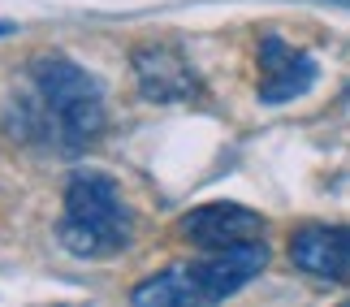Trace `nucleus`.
Wrapping results in <instances>:
<instances>
[{
  "instance_id": "39448f33",
  "label": "nucleus",
  "mask_w": 350,
  "mask_h": 307,
  "mask_svg": "<svg viewBox=\"0 0 350 307\" xmlns=\"http://www.w3.org/2000/svg\"><path fill=\"white\" fill-rule=\"evenodd\" d=\"M130 65H134V78H139L143 100H152V104H182V100L199 96L195 65L186 61L173 44H143V48H134Z\"/></svg>"
},
{
  "instance_id": "1a4fd4ad",
  "label": "nucleus",
  "mask_w": 350,
  "mask_h": 307,
  "mask_svg": "<svg viewBox=\"0 0 350 307\" xmlns=\"http://www.w3.org/2000/svg\"><path fill=\"white\" fill-rule=\"evenodd\" d=\"M13 31V22H0V35H9Z\"/></svg>"
},
{
  "instance_id": "0eeeda50",
  "label": "nucleus",
  "mask_w": 350,
  "mask_h": 307,
  "mask_svg": "<svg viewBox=\"0 0 350 307\" xmlns=\"http://www.w3.org/2000/svg\"><path fill=\"white\" fill-rule=\"evenodd\" d=\"M312 83H316V61L268 31L260 39V83H255L260 100L264 104H290V100L307 96Z\"/></svg>"
},
{
  "instance_id": "20e7f679",
  "label": "nucleus",
  "mask_w": 350,
  "mask_h": 307,
  "mask_svg": "<svg viewBox=\"0 0 350 307\" xmlns=\"http://www.w3.org/2000/svg\"><path fill=\"white\" fill-rule=\"evenodd\" d=\"M264 264H268V243L255 238V243H242V247L208 251L204 260L186 264V269H191L199 303H221V299L238 295L247 282H255V277L264 273Z\"/></svg>"
},
{
  "instance_id": "7ed1b4c3",
  "label": "nucleus",
  "mask_w": 350,
  "mask_h": 307,
  "mask_svg": "<svg viewBox=\"0 0 350 307\" xmlns=\"http://www.w3.org/2000/svg\"><path fill=\"white\" fill-rule=\"evenodd\" d=\"M178 238L199 251H225L264 238V217L251 208L234 204V199H217V204H199L178 221Z\"/></svg>"
},
{
  "instance_id": "423d86ee",
  "label": "nucleus",
  "mask_w": 350,
  "mask_h": 307,
  "mask_svg": "<svg viewBox=\"0 0 350 307\" xmlns=\"http://www.w3.org/2000/svg\"><path fill=\"white\" fill-rule=\"evenodd\" d=\"M290 264L316 282L350 286V225H303L290 238Z\"/></svg>"
},
{
  "instance_id": "6e6552de",
  "label": "nucleus",
  "mask_w": 350,
  "mask_h": 307,
  "mask_svg": "<svg viewBox=\"0 0 350 307\" xmlns=\"http://www.w3.org/2000/svg\"><path fill=\"white\" fill-rule=\"evenodd\" d=\"M130 299L139 307H182V303H199L191 269H165L156 277H147L143 286L130 290Z\"/></svg>"
},
{
  "instance_id": "f03ea898",
  "label": "nucleus",
  "mask_w": 350,
  "mask_h": 307,
  "mask_svg": "<svg viewBox=\"0 0 350 307\" xmlns=\"http://www.w3.org/2000/svg\"><path fill=\"white\" fill-rule=\"evenodd\" d=\"M31 83L48 113V126L61 135V148H87L104 135V91L83 65L52 52L31 61Z\"/></svg>"
},
{
  "instance_id": "f257e3e1",
  "label": "nucleus",
  "mask_w": 350,
  "mask_h": 307,
  "mask_svg": "<svg viewBox=\"0 0 350 307\" xmlns=\"http://www.w3.org/2000/svg\"><path fill=\"white\" fill-rule=\"evenodd\" d=\"M61 247L83 260H109L130 247L134 212L121 186L100 169H78L65 186V217H61Z\"/></svg>"
},
{
  "instance_id": "9d476101",
  "label": "nucleus",
  "mask_w": 350,
  "mask_h": 307,
  "mask_svg": "<svg viewBox=\"0 0 350 307\" xmlns=\"http://www.w3.org/2000/svg\"><path fill=\"white\" fill-rule=\"evenodd\" d=\"M338 5H350V0H338Z\"/></svg>"
}]
</instances>
